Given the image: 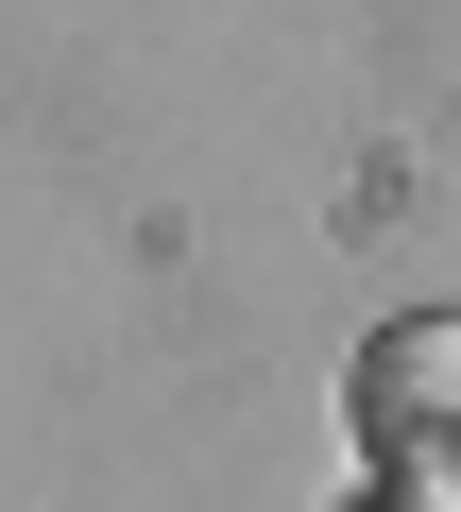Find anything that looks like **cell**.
Returning a JSON list of instances; mask_svg holds the SVG:
<instances>
[{"label":"cell","mask_w":461,"mask_h":512,"mask_svg":"<svg viewBox=\"0 0 461 512\" xmlns=\"http://www.w3.org/2000/svg\"><path fill=\"white\" fill-rule=\"evenodd\" d=\"M342 427H359L376 495H410V512H461V308H410V325H376V342H359V376H342Z\"/></svg>","instance_id":"1"},{"label":"cell","mask_w":461,"mask_h":512,"mask_svg":"<svg viewBox=\"0 0 461 512\" xmlns=\"http://www.w3.org/2000/svg\"><path fill=\"white\" fill-rule=\"evenodd\" d=\"M376 512H410V495H376Z\"/></svg>","instance_id":"2"}]
</instances>
